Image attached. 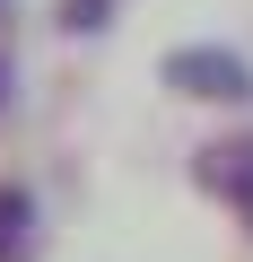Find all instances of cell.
Listing matches in <instances>:
<instances>
[{
  "instance_id": "cell-1",
  "label": "cell",
  "mask_w": 253,
  "mask_h": 262,
  "mask_svg": "<svg viewBox=\"0 0 253 262\" xmlns=\"http://www.w3.org/2000/svg\"><path fill=\"white\" fill-rule=\"evenodd\" d=\"M166 88L201 96V105H244L253 96V61L227 53V44H183V53H166Z\"/></svg>"
},
{
  "instance_id": "cell-2",
  "label": "cell",
  "mask_w": 253,
  "mask_h": 262,
  "mask_svg": "<svg viewBox=\"0 0 253 262\" xmlns=\"http://www.w3.org/2000/svg\"><path fill=\"white\" fill-rule=\"evenodd\" d=\"M201 184L227 192V201L244 210V201H253V140H218V149H201Z\"/></svg>"
},
{
  "instance_id": "cell-3",
  "label": "cell",
  "mask_w": 253,
  "mask_h": 262,
  "mask_svg": "<svg viewBox=\"0 0 253 262\" xmlns=\"http://www.w3.org/2000/svg\"><path fill=\"white\" fill-rule=\"evenodd\" d=\"M0 262H35V201H27V184H0Z\"/></svg>"
},
{
  "instance_id": "cell-4",
  "label": "cell",
  "mask_w": 253,
  "mask_h": 262,
  "mask_svg": "<svg viewBox=\"0 0 253 262\" xmlns=\"http://www.w3.org/2000/svg\"><path fill=\"white\" fill-rule=\"evenodd\" d=\"M61 27H105V0H70V9H61Z\"/></svg>"
},
{
  "instance_id": "cell-5",
  "label": "cell",
  "mask_w": 253,
  "mask_h": 262,
  "mask_svg": "<svg viewBox=\"0 0 253 262\" xmlns=\"http://www.w3.org/2000/svg\"><path fill=\"white\" fill-rule=\"evenodd\" d=\"M244 227H253V201H244Z\"/></svg>"
}]
</instances>
